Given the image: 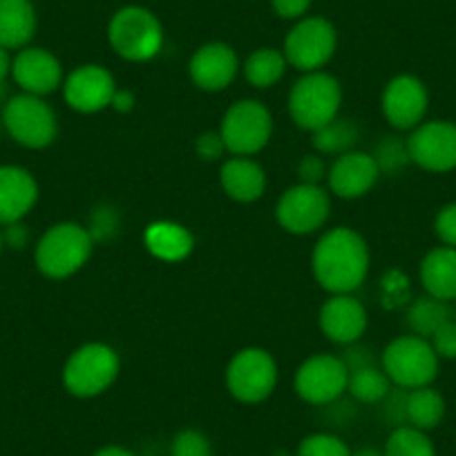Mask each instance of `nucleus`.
<instances>
[{
	"mask_svg": "<svg viewBox=\"0 0 456 456\" xmlns=\"http://www.w3.org/2000/svg\"><path fill=\"white\" fill-rule=\"evenodd\" d=\"M278 383V367L265 349H242L228 362L226 387L240 403H262Z\"/></svg>",
	"mask_w": 456,
	"mask_h": 456,
	"instance_id": "8",
	"label": "nucleus"
},
{
	"mask_svg": "<svg viewBox=\"0 0 456 456\" xmlns=\"http://www.w3.org/2000/svg\"><path fill=\"white\" fill-rule=\"evenodd\" d=\"M311 269L324 291L333 296L352 293L365 282L370 271V248L354 228H331L315 244Z\"/></svg>",
	"mask_w": 456,
	"mask_h": 456,
	"instance_id": "1",
	"label": "nucleus"
},
{
	"mask_svg": "<svg viewBox=\"0 0 456 456\" xmlns=\"http://www.w3.org/2000/svg\"><path fill=\"white\" fill-rule=\"evenodd\" d=\"M284 69H287V59H284L282 52L273 50V47H262L247 59L244 77L253 87L266 90L284 77Z\"/></svg>",
	"mask_w": 456,
	"mask_h": 456,
	"instance_id": "26",
	"label": "nucleus"
},
{
	"mask_svg": "<svg viewBox=\"0 0 456 456\" xmlns=\"http://www.w3.org/2000/svg\"><path fill=\"white\" fill-rule=\"evenodd\" d=\"M352 456H385V454H380V452H376V450H361Z\"/></svg>",
	"mask_w": 456,
	"mask_h": 456,
	"instance_id": "43",
	"label": "nucleus"
},
{
	"mask_svg": "<svg viewBox=\"0 0 456 456\" xmlns=\"http://www.w3.org/2000/svg\"><path fill=\"white\" fill-rule=\"evenodd\" d=\"M447 320H452L447 305L432 296L419 297L407 311V324L419 338H432L436 329H441Z\"/></svg>",
	"mask_w": 456,
	"mask_h": 456,
	"instance_id": "27",
	"label": "nucleus"
},
{
	"mask_svg": "<svg viewBox=\"0 0 456 456\" xmlns=\"http://www.w3.org/2000/svg\"><path fill=\"white\" fill-rule=\"evenodd\" d=\"M376 164H379L380 170H387V173H394V170L401 168L403 164H407L410 155H407L405 143L398 142L396 137H389L380 143L379 152H376Z\"/></svg>",
	"mask_w": 456,
	"mask_h": 456,
	"instance_id": "33",
	"label": "nucleus"
},
{
	"mask_svg": "<svg viewBox=\"0 0 456 456\" xmlns=\"http://www.w3.org/2000/svg\"><path fill=\"white\" fill-rule=\"evenodd\" d=\"M119 356L108 345L90 342L78 347L63 367V385L72 396L94 398L119 376Z\"/></svg>",
	"mask_w": 456,
	"mask_h": 456,
	"instance_id": "4",
	"label": "nucleus"
},
{
	"mask_svg": "<svg viewBox=\"0 0 456 456\" xmlns=\"http://www.w3.org/2000/svg\"><path fill=\"white\" fill-rule=\"evenodd\" d=\"M383 371L401 389L428 387L438 374V356L425 338L401 336L385 347Z\"/></svg>",
	"mask_w": 456,
	"mask_h": 456,
	"instance_id": "6",
	"label": "nucleus"
},
{
	"mask_svg": "<svg viewBox=\"0 0 456 456\" xmlns=\"http://www.w3.org/2000/svg\"><path fill=\"white\" fill-rule=\"evenodd\" d=\"M380 168L376 159L367 152H345L336 159L327 173L329 188L342 200H358L376 186Z\"/></svg>",
	"mask_w": 456,
	"mask_h": 456,
	"instance_id": "16",
	"label": "nucleus"
},
{
	"mask_svg": "<svg viewBox=\"0 0 456 456\" xmlns=\"http://www.w3.org/2000/svg\"><path fill=\"white\" fill-rule=\"evenodd\" d=\"M297 175H300L302 183H315L318 186L320 179L324 177V161L315 155H306L297 166Z\"/></svg>",
	"mask_w": 456,
	"mask_h": 456,
	"instance_id": "37",
	"label": "nucleus"
},
{
	"mask_svg": "<svg viewBox=\"0 0 456 456\" xmlns=\"http://www.w3.org/2000/svg\"><path fill=\"white\" fill-rule=\"evenodd\" d=\"M434 228H436V235L447 247L456 248V204L441 208V213L436 215V222H434Z\"/></svg>",
	"mask_w": 456,
	"mask_h": 456,
	"instance_id": "35",
	"label": "nucleus"
},
{
	"mask_svg": "<svg viewBox=\"0 0 456 456\" xmlns=\"http://www.w3.org/2000/svg\"><path fill=\"white\" fill-rule=\"evenodd\" d=\"M94 456H134L133 452L124 450V447H103V450L96 452Z\"/></svg>",
	"mask_w": 456,
	"mask_h": 456,
	"instance_id": "42",
	"label": "nucleus"
},
{
	"mask_svg": "<svg viewBox=\"0 0 456 456\" xmlns=\"http://www.w3.org/2000/svg\"><path fill=\"white\" fill-rule=\"evenodd\" d=\"M445 416V401L436 389L419 387L411 389L405 396V420L411 428L420 429H434Z\"/></svg>",
	"mask_w": 456,
	"mask_h": 456,
	"instance_id": "25",
	"label": "nucleus"
},
{
	"mask_svg": "<svg viewBox=\"0 0 456 456\" xmlns=\"http://www.w3.org/2000/svg\"><path fill=\"white\" fill-rule=\"evenodd\" d=\"M110 45L128 61H151L164 45V29L157 16L143 7H124L108 28Z\"/></svg>",
	"mask_w": 456,
	"mask_h": 456,
	"instance_id": "5",
	"label": "nucleus"
},
{
	"mask_svg": "<svg viewBox=\"0 0 456 456\" xmlns=\"http://www.w3.org/2000/svg\"><path fill=\"white\" fill-rule=\"evenodd\" d=\"M90 231L81 224H56L41 238L37 247V266L52 280H63L77 273L92 256Z\"/></svg>",
	"mask_w": 456,
	"mask_h": 456,
	"instance_id": "2",
	"label": "nucleus"
},
{
	"mask_svg": "<svg viewBox=\"0 0 456 456\" xmlns=\"http://www.w3.org/2000/svg\"><path fill=\"white\" fill-rule=\"evenodd\" d=\"M340 83L324 72H306L289 94V112L296 126L315 133L322 126L331 124L340 110Z\"/></svg>",
	"mask_w": 456,
	"mask_h": 456,
	"instance_id": "3",
	"label": "nucleus"
},
{
	"mask_svg": "<svg viewBox=\"0 0 456 456\" xmlns=\"http://www.w3.org/2000/svg\"><path fill=\"white\" fill-rule=\"evenodd\" d=\"M38 200L32 175L19 166H0V224L20 222Z\"/></svg>",
	"mask_w": 456,
	"mask_h": 456,
	"instance_id": "20",
	"label": "nucleus"
},
{
	"mask_svg": "<svg viewBox=\"0 0 456 456\" xmlns=\"http://www.w3.org/2000/svg\"><path fill=\"white\" fill-rule=\"evenodd\" d=\"M420 282L436 300H456V248H434L420 262Z\"/></svg>",
	"mask_w": 456,
	"mask_h": 456,
	"instance_id": "22",
	"label": "nucleus"
},
{
	"mask_svg": "<svg viewBox=\"0 0 456 456\" xmlns=\"http://www.w3.org/2000/svg\"><path fill=\"white\" fill-rule=\"evenodd\" d=\"M297 456H352V450L347 443L331 434H314L300 443Z\"/></svg>",
	"mask_w": 456,
	"mask_h": 456,
	"instance_id": "31",
	"label": "nucleus"
},
{
	"mask_svg": "<svg viewBox=\"0 0 456 456\" xmlns=\"http://www.w3.org/2000/svg\"><path fill=\"white\" fill-rule=\"evenodd\" d=\"M311 0H273V10L282 19H300L309 10Z\"/></svg>",
	"mask_w": 456,
	"mask_h": 456,
	"instance_id": "38",
	"label": "nucleus"
},
{
	"mask_svg": "<svg viewBox=\"0 0 456 456\" xmlns=\"http://www.w3.org/2000/svg\"><path fill=\"white\" fill-rule=\"evenodd\" d=\"M173 456H210V443L197 429H183L173 441Z\"/></svg>",
	"mask_w": 456,
	"mask_h": 456,
	"instance_id": "32",
	"label": "nucleus"
},
{
	"mask_svg": "<svg viewBox=\"0 0 456 456\" xmlns=\"http://www.w3.org/2000/svg\"><path fill=\"white\" fill-rule=\"evenodd\" d=\"M7 226H10L7 228V233L3 235V238H5V242L14 248L25 247V242H28V231H25V226H20L19 222L7 224Z\"/></svg>",
	"mask_w": 456,
	"mask_h": 456,
	"instance_id": "39",
	"label": "nucleus"
},
{
	"mask_svg": "<svg viewBox=\"0 0 456 456\" xmlns=\"http://www.w3.org/2000/svg\"><path fill=\"white\" fill-rule=\"evenodd\" d=\"M432 347L436 356L456 358V320H447L432 336Z\"/></svg>",
	"mask_w": 456,
	"mask_h": 456,
	"instance_id": "34",
	"label": "nucleus"
},
{
	"mask_svg": "<svg viewBox=\"0 0 456 456\" xmlns=\"http://www.w3.org/2000/svg\"><path fill=\"white\" fill-rule=\"evenodd\" d=\"M3 244H5V238H3V233H0V251H3Z\"/></svg>",
	"mask_w": 456,
	"mask_h": 456,
	"instance_id": "44",
	"label": "nucleus"
},
{
	"mask_svg": "<svg viewBox=\"0 0 456 456\" xmlns=\"http://www.w3.org/2000/svg\"><path fill=\"white\" fill-rule=\"evenodd\" d=\"M14 81L25 90V94L43 96L54 92L63 83V69L54 54L41 47H28L12 63Z\"/></svg>",
	"mask_w": 456,
	"mask_h": 456,
	"instance_id": "19",
	"label": "nucleus"
},
{
	"mask_svg": "<svg viewBox=\"0 0 456 456\" xmlns=\"http://www.w3.org/2000/svg\"><path fill=\"white\" fill-rule=\"evenodd\" d=\"M358 142V128L349 119H333L331 124L322 126L314 133V148L324 155H333V152H349V148Z\"/></svg>",
	"mask_w": 456,
	"mask_h": 456,
	"instance_id": "29",
	"label": "nucleus"
},
{
	"mask_svg": "<svg viewBox=\"0 0 456 456\" xmlns=\"http://www.w3.org/2000/svg\"><path fill=\"white\" fill-rule=\"evenodd\" d=\"M405 146L410 159L429 173H447L456 168V126L450 121L416 126Z\"/></svg>",
	"mask_w": 456,
	"mask_h": 456,
	"instance_id": "13",
	"label": "nucleus"
},
{
	"mask_svg": "<svg viewBox=\"0 0 456 456\" xmlns=\"http://www.w3.org/2000/svg\"><path fill=\"white\" fill-rule=\"evenodd\" d=\"M320 329L331 342L352 345L367 329L365 306L349 293L333 296L320 309Z\"/></svg>",
	"mask_w": 456,
	"mask_h": 456,
	"instance_id": "18",
	"label": "nucleus"
},
{
	"mask_svg": "<svg viewBox=\"0 0 456 456\" xmlns=\"http://www.w3.org/2000/svg\"><path fill=\"white\" fill-rule=\"evenodd\" d=\"M349 370L342 358L329 356V354H318L311 356L296 371V387L297 396L311 405H329L340 394L347 389Z\"/></svg>",
	"mask_w": 456,
	"mask_h": 456,
	"instance_id": "12",
	"label": "nucleus"
},
{
	"mask_svg": "<svg viewBox=\"0 0 456 456\" xmlns=\"http://www.w3.org/2000/svg\"><path fill=\"white\" fill-rule=\"evenodd\" d=\"M112 108L117 110V112H128V110H133V108H134V96H133V92H128V90L114 92Z\"/></svg>",
	"mask_w": 456,
	"mask_h": 456,
	"instance_id": "40",
	"label": "nucleus"
},
{
	"mask_svg": "<svg viewBox=\"0 0 456 456\" xmlns=\"http://www.w3.org/2000/svg\"><path fill=\"white\" fill-rule=\"evenodd\" d=\"M385 119L398 130H411L420 126L425 112H428V90L416 77L403 74V77L392 78L383 90Z\"/></svg>",
	"mask_w": 456,
	"mask_h": 456,
	"instance_id": "14",
	"label": "nucleus"
},
{
	"mask_svg": "<svg viewBox=\"0 0 456 456\" xmlns=\"http://www.w3.org/2000/svg\"><path fill=\"white\" fill-rule=\"evenodd\" d=\"M385 456H434V445L425 432L411 425L410 428L401 425L389 434L385 443Z\"/></svg>",
	"mask_w": 456,
	"mask_h": 456,
	"instance_id": "30",
	"label": "nucleus"
},
{
	"mask_svg": "<svg viewBox=\"0 0 456 456\" xmlns=\"http://www.w3.org/2000/svg\"><path fill=\"white\" fill-rule=\"evenodd\" d=\"M273 133V119L271 112L260 101H238L226 110L222 119L219 134L224 139V146L233 155H256L269 143Z\"/></svg>",
	"mask_w": 456,
	"mask_h": 456,
	"instance_id": "7",
	"label": "nucleus"
},
{
	"mask_svg": "<svg viewBox=\"0 0 456 456\" xmlns=\"http://www.w3.org/2000/svg\"><path fill=\"white\" fill-rule=\"evenodd\" d=\"M238 68L240 63L233 47L224 43H208L192 54L188 74L200 90L219 92L233 83Z\"/></svg>",
	"mask_w": 456,
	"mask_h": 456,
	"instance_id": "17",
	"label": "nucleus"
},
{
	"mask_svg": "<svg viewBox=\"0 0 456 456\" xmlns=\"http://www.w3.org/2000/svg\"><path fill=\"white\" fill-rule=\"evenodd\" d=\"M347 389L361 403H380L389 396V379L379 367L362 365L349 370Z\"/></svg>",
	"mask_w": 456,
	"mask_h": 456,
	"instance_id": "28",
	"label": "nucleus"
},
{
	"mask_svg": "<svg viewBox=\"0 0 456 456\" xmlns=\"http://www.w3.org/2000/svg\"><path fill=\"white\" fill-rule=\"evenodd\" d=\"M0 94H3V86H0Z\"/></svg>",
	"mask_w": 456,
	"mask_h": 456,
	"instance_id": "45",
	"label": "nucleus"
},
{
	"mask_svg": "<svg viewBox=\"0 0 456 456\" xmlns=\"http://www.w3.org/2000/svg\"><path fill=\"white\" fill-rule=\"evenodd\" d=\"M37 32V14L29 0H0V47H25Z\"/></svg>",
	"mask_w": 456,
	"mask_h": 456,
	"instance_id": "23",
	"label": "nucleus"
},
{
	"mask_svg": "<svg viewBox=\"0 0 456 456\" xmlns=\"http://www.w3.org/2000/svg\"><path fill=\"white\" fill-rule=\"evenodd\" d=\"M10 69H12L10 54H7L5 47H0V86H3V81H5V78H7Z\"/></svg>",
	"mask_w": 456,
	"mask_h": 456,
	"instance_id": "41",
	"label": "nucleus"
},
{
	"mask_svg": "<svg viewBox=\"0 0 456 456\" xmlns=\"http://www.w3.org/2000/svg\"><path fill=\"white\" fill-rule=\"evenodd\" d=\"M336 52V29L324 19H305L289 32L284 59L302 72H318Z\"/></svg>",
	"mask_w": 456,
	"mask_h": 456,
	"instance_id": "11",
	"label": "nucleus"
},
{
	"mask_svg": "<svg viewBox=\"0 0 456 456\" xmlns=\"http://www.w3.org/2000/svg\"><path fill=\"white\" fill-rule=\"evenodd\" d=\"M146 247L155 257L166 262H179L188 257L192 251V235L188 233L182 224L175 222H155L146 228Z\"/></svg>",
	"mask_w": 456,
	"mask_h": 456,
	"instance_id": "24",
	"label": "nucleus"
},
{
	"mask_svg": "<svg viewBox=\"0 0 456 456\" xmlns=\"http://www.w3.org/2000/svg\"><path fill=\"white\" fill-rule=\"evenodd\" d=\"M3 124L20 146L45 148L56 139V117L41 96L20 94L7 101Z\"/></svg>",
	"mask_w": 456,
	"mask_h": 456,
	"instance_id": "9",
	"label": "nucleus"
},
{
	"mask_svg": "<svg viewBox=\"0 0 456 456\" xmlns=\"http://www.w3.org/2000/svg\"><path fill=\"white\" fill-rule=\"evenodd\" d=\"M226 146H224V139L219 133H204L197 139V155L206 161L219 159L224 155Z\"/></svg>",
	"mask_w": 456,
	"mask_h": 456,
	"instance_id": "36",
	"label": "nucleus"
},
{
	"mask_svg": "<svg viewBox=\"0 0 456 456\" xmlns=\"http://www.w3.org/2000/svg\"><path fill=\"white\" fill-rule=\"evenodd\" d=\"M329 208H331V201H329L327 191L315 183H297L278 200L275 217L289 233L309 235L327 222Z\"/></svg>",
	"mask_w": 456,
	"mask_h": 456,
	"instance_id": "10",
	"label": "nucleus"
},
{
	"mask_svg": "<svg viewBox=\"0 0 456 456\" xmlns=\"http://www.w3.org/2000/svg\"><path fill=\"white\" fill-rule=\"evenodd\" d=\"M219 182L224 192L235 201H256L260 200L266 188V175L256 161L247 157L228 159L219 170Z\"/></svg>",
	"mask_w": 456,
	"mask_h": 456,
	"instance_id": "21",
	"label": "nucleus"
},
{
	"mask_svg": "<svg viewBox=\"0 0 456 456\" xmlns=\"http://www.w3.org/2000/svg\"><path fill=\"white\" fill-rule=\"evenodd\" d=\"M114 92H117V86H114L112 74L101 65H81L63 83L68 105L83 114L99 112L112 105Z\"/></svg>",
	"mask_w": 456,
	"mask_h": 456,
	"instance_id": "15",
	"label": "nucleus"
}]
</instances>
